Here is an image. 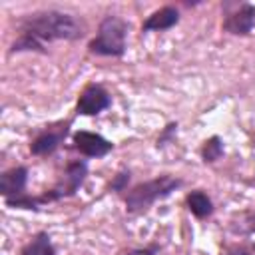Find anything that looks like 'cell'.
Returning a JSON list of instances; mask_svg holds the SVG:
<instances>
[{"label": "cell", "instance_id": "obj_1", "mask_svg": "<svg viewBox=\"0 0 255 255\" xmlns=\"http://www.w3.org/2000/svg\"><path fill=\"white\" fill-rule=\"evenodd\" d=\"M20 36L12 44L10 52H44L46 44L54 40H80L86 34L84 22L76 16L58 10H40L28 14L18 24Z\"/></svg>", "mask_w": 255, "mask_h": 255}, {"label": "cell", "instance_id": "obj_2", "mask_svg": "<svg viewBox=\"0 0 255 255\" xmlns=\"http://www.w3.org/2000/svg\"><path fill=\"white\" fill-rule=\"evenodd\" d=\"M179 185H181V179L179 177H173V175H159L155 179L137 183L135 187H131L128 191V195H126V207H128L129 213H143L157 199L167 197Z\"/></svg>", "mask_w": 255, "mask_h": 255}, {"label": "cell", "instance_id": "obj_3", "mask_svg": "<svg viewBox=\"0 0 255 255\" xmlns=\"http://www.w3.org/2000/svg\"><path fill=\"white\" fill-rule=\"evenodd\" d=\"M126 36H128V22L120 16H106L100 22L96 38L90 42V52L96 56H124L126 52Z\"/></svg>", "mask_w": 255, "mask_h": 255}, {"label": "cell", "instance_id": "obj_4", "mask_svg": "<svg viewBox=\"0 0 255 255\" xmlns=\"http://www.w3.org/2000/svg\"><path fill=\"white\" fill-rule=\"evenodd\" d=\"M86 175H88V165H86V161H80V159H78V161H70V163L66 165L64 173H62L60 181H58L50 191H46L44 195H40L42 203H50V201H58V199H62V197L74 195V193L78 191V187L84 183Z\"/></svg>", "mask_w": 255, "mask_h": 255}, {"label": "cell", "instance_id": "obj_5", "mask_svg": "<svg viewBox=\"0 0 255 255\" xmlns=\"http://www.w3.org/2000/svg\"><path fill=\"white\" fill-rule=\"evenodd\" d=\"M70 120L66 122H58V124H52V126H46V129H42L30 143V151L34 155H48L52 153L68 135L70 131Z\"/></svg>", "mask_w": 255, "mask_h": 255}, {"label": "cell", "instance_id": "obj_6", "mask_svg": "<svg viewBox=\"0 0 255 255\" xmlns=\"http://www.w3.org/2000/svg\"><path fill=\"white\" fill-rule=\"evenodd\" d=\"M112 104L110 94L98 86V84H90L86 86V90L80 94L78 104H76V112L82 116H96L100 112H104L108 106Z\"/></svg>", "mask_w": 255, "mask_h": 255}, {"label": "cell", "instance_id": "obj_7", "mask_svg": "<svg viewBox=\"0 0 255 255\" xmlns=\"http://www.w3.org/2000/svg\"><path fill=\"white\" fill-rule=\"evenodd\" d=\"M255 26V6L253 4H241L233 12L225 14L223 30L233 36H247Z\"/></svg>", "mask_w": 255, "mask_h": 255}, {"label": "cell", "instance_id": "obj_8", "mask_svg": "<svg viewBox=\"0 0 255 255\" xmlns=\"http://www.w3.org/2000/svg\"><path fill=\"white\" fill-rule=\"evenodd\" d=\"M74 145L80 153H84L88 157H104L114 147L112 141H108L100 133H92V131H76L74 133Z\"/></svg>", "mask_w": 255, "mask_h": 255}, {"label": "cell", "instance_id": "obj_9", "mask_svg": "<svg viewBox=\"0 0 255 255\" xmlns=\"http://www.w3.org/2000/svg\"><path fill=\"white\" fill-rule=\"evenodd\" d=\"M26 181H28V169L26 167H12L0 175V193L4 199H14L20 195H26Z\"/></svg>", "mask_w": 255, "mask_h": 255}, {"label": "cell", "instance_id": "obj_10", "mask_svg": "<svg viewBox=\"0 0 255 255\" xmlns=\"http://www.w3.org/2000/svg\"><path fill=\"white\" fill-rule=\"evenodd\" d=\"M179 22V12L173 6H163L159 10H155L151 16H147V20L141 24L143 32H159V30H169L171 26H175Z\"/></svg>", "mask_w": 255, "mask_h": 255}, {"label": "cell", "instance_id": "obj_11", "mask_svg": "<svg viewBox=\"0 0 255 255\" xmlns=\"http://www.w3.org/2000/svg\"><path fill=\"white\" fill-rule=\"evenodd\" d=\"M185 201H187V205H189V211H191L195 217H199V219L209 217V215L213 213V203H211V199L207 197V193H203L201 189H195V191L187 193Z\"/></svg>", "mask_w": 255, "mask_h": 255}, {"label": "cell", "instance_id": "obj_12", "mask_svg": "<svg viewBox=\"0 0 255 255\" xmlns=\"http://www.w3.org/2000/svg\"><path fill=\"white\" fill-rule=\"evenodd\" d=\"M22 255H56V251L52 247V241H50V235L44 233V231L36 233L26 243V247L22 249Z\"/></svg>", "mask_w": 255, "mask_h": 255}, {"label": "cell", "instance_id": "obj_13", "mask_svg": "<svg viewBox=\"0 0 255 255\" xmlns=\"http://www.w3.org/2000/svg\"><path fill=\"white\" fill-rule=\"evenodd\" d=\"M221 155H223V143H221V139H219L217 135L209 137V139L203 143V147H201V157H203V161L213 163V161H217Z\"/></svg>", "mask_w": 255, "mask_h": 255}, {"label": "cell", "instance_id": "obj_14", "mask_svg": "<svg viewBox=\"0 0 255 255\" xmlns=\"http://www.w3.org/2000/svg\"><path fill=\"white\" fill-rule=\"evenodd\" d=\"M231 229L235 233H255V209L243 213L241 219H239V223L237 225H231Z\"/></svg>", "mask_w": 255, "mask_h": 255}, {"label": "cell", "instance_id": "obj_15", "mask_svg": "<svg viewBox=\"0 0 255 255\" xmlns=\"http://www.w3.org/2000/svg\"><path fill=\"white\" fill-rule=\"evenodd\" d=\"M128 181H129V171H122V173H118L116 179L112 181V189H114V191H124L126 185H128Z\"/></svg>", "mask_w": 255, "mask_h": 255}, {"label": "cell", "instance_id": "obj_16", "mask_svg": "<svg viewBox=\"0 0 255 255\" xmlns=\"http://www.w3.org/2000/svg\"><path fill=\"white\" fill-rule=\"evenodd\" d=\"M221 255H249L245 249H241V247H227Z\"/></svg>", "mask_w": 255, "mask_h": 255}, {"label": "cell", "instance_id": "obj_17", "mask_svg": "<svg viewBox=\"0 0 255 255\" xmlns=\"http://www.w3.org/2000/svg\"><path fill=\"white\" fill-rule=\"evenodd\" d=\"M126 255H153L149 249H133V251H129V253H126Z\"/></svg>", "mask_w": 255, "mask_h": 255}, {"label": "cell", "instance_id": "obj_18", "mask_svg": "<svg viewBox=\"0 0 255 255\" xmlns=\"http://www.w3.org/2000/svg\"><path fill=\"white\" fill-rule=\"evenodd\" d=\"M253 145H255V137H253Z\"/></svg>", "mask_w": 255, "mask_h": 255}, {"label": "cell", "instance_id": "obj_19", "mask_svg": "<svg viewBox=\"0 0 255 255\" xmlns=\"http://www.w3.org/2000/svg\"><path fill=\"white\" fill-rule=\"evenodd\" d=\"M253 249H255V245H253Z\"/></svg>", "mask_w": 255, "mask_h": 255}]
</instances>
